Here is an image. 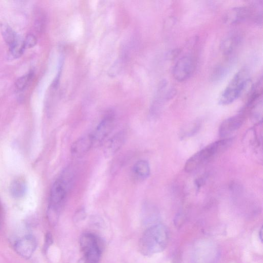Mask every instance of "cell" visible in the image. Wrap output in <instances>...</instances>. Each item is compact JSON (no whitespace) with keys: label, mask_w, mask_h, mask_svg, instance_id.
Listing matches in <instances>:
<instances>
[{"label":"cell","mask_w":263,"mask_h":263,"mask_svg":"<svg viewBox=\"0 0 263 263\" xmlns=\"http://www.w3.org/2000/svg\"><path fill=\"white\" fill-rule=\"evenodd\" d=\"M217 247L210 241H201L197 244L194 254L195 263H217L219 258Z\"/></svg>","instance_id":"obj_6"},{"label":"cell","mask_w":263,"mask_h":263,"mask_svg":"<svg viewBox=\"0 0 263 263\" xmlns=\"http://www.w3.org/2000/svg\"><path fill=\"white\" fill-rule=\"evenodd\" d=\"M85 217V213L84 209H80L77 211L74 216V219L76 221H78L83 219Z\"/></svg>","instance_id":"obj_23"},{"label":"cell","mask_w":263,"mask_h":263,"mask_svg":"<svg viewBox=\"0 0 263 263\" xmlns=\"http://www.w3.org/2000/svg\"><path fill=\"white\" fill-rule=\"evenodd\" d=\"M231 138H224L211 143L200 150L186 162L184 170L191 172L199 168L213 157L227 149L231 144Z\"/></svg>","instance_id":"obj_2"},{"label":"cell","mask_w":263,"mask_h":263,"mask_svg":"<svg viewBox=\"0 0 263 263\" xmlns=\"http://www.w3.org/2000/svg\"><path fill=\"white\" fill-rule=\"evenodd\" d=\"M93 145L91 134L85 135L76 140L71 145V154L80 157L86 153Z\"/></svg>","instance_id":"obj_12"},{"label":"cell","mask_w":263,"mask_h":263,"mask_svg":"<svg viewBox=\"0 0 263 263\" xmlns=\"http://www.w3.org/2000/svg\"><path fill=\"white\" fill-rule=\"evenodd\" d=\"M133 172L138 179L147 178L150 174V167L148 163L144 160L137 161L133 166Z\"/></svg>","instance_id":"obj_15"},{"label":"cell","mask_w":263,"mask_h":263,"mask_svg":"<svg viewBox=\"0 0 263 263\" xmlns=\"http://www.w3.org/2000/svg\"><path fill=\"white\" fill-rule=\"evenodd\" d=\"M1 31L4 40L9 47L15 42L18 37L12 29L8 25L2 24Z\"/></svg>","instance_id":"obj_17"},{"label":"cell","mask_w":263,"mask_h":263,"mask_svg":"<svg viewBox=\"0 0 263 263\" xmlns=\"http://www.w3.org/2000/svg\"><path fill=\"white\" fill-rule=\"evenodd\" d=\"M259 234L260 235V238L261 239H262V234H262V229H261L260 232H259Z\"/></svg>","instance_id":"obj_24"},{"label":"cell","mask_w":263,"mask_h":263,"mask_svg":"<svg viewBox=\"0 0 263 263\" xmlns=\"http://www.w3.org/2000/svg\"><path fill=\"white\" fill-rule=\"evenodd\" d=\"M245 119V115L241 112L225 119L219 128L220 137L223 139L228 138L231 134L241 127Z\"/></svg>","instance_id":"obj_10"},{"label":"cell","mask_w":263,"mask_h":263,"mask_svg":"<svg viewBox=\"0 0 263 263\" xmlns=\"http://www.w3.org/2000/svg\"><path fill=\"white\" fill-rule=\"evenodd\" d=\"M9 48L11 55L15 58L20 57L25 49L24 41L18 36L15 42Z\"/></svg>","instance_id":"obj_18"},{"label":"cell","mask_w":263,"mask_h":263,"mask_svg":"<svg viewBox=\"0 0 263 263\" xmlns=\"http://www.w3.org/2000/svg\"><path fill=\"white\" fill-rule=\"evenodd\" d=\"M37 40L34 35L31 34H28L24 41L25 48H31L34 46Z\"/></svg>","instance_id":"obj_21"},{"label":"cell","mask_w":263,"mask_h":263,"mask_svg":"<svg viewBox=\"0 0 263 263\" xmlns=\"http://www.w3.org/2000/svg\"><path fill=\"white\" fill-rule=\"evenodd\" d=\"M125 139V132L121 131L117 133L106 143L104 149V154L107 157L114 155L121 147Z\"/></svg>","instance_id":"obj_13"},{"label":"cell","mask_w":263,"mask_h":263,"mask_svg":"<svg viewBox=\"0 0 263 263\" xmlns=\"http://www.w3.org/2000/svg\"><path fill=\"white\" fill-rule=\"evenodd\" d=\"M195 68L194 61L190 55H184L175 63L173 68V75L175 80L183 82L192 74Z\"/></svg>","instance_id":"obj_7"},{"label":"cell","mask_w":263,"mask_h":263,"mask_svg":"<svg viewBox=\"0 0 263 263\" xmlns=\"http://www.w3.org/2000/svg\"><path fill=\"white\" fill-rule=\"evenodd\" d=\"M114 116L112 113L108 114L97 126L91 134L93 145L101 143L108 136L113 129Z\"/></svg>","instance_id":"obj_8"},{"label":"cell","mask_w":263,"mask_h":263,"mask_svg":"<svg viewBox=\"0 0 263 263\" xmlns=\"http://www.w3.org/2000/svg\"><path fill=\"white\" fill-rule=\"evenodd\" d=\"M33 72H30L18 78L15 83L16 87L20 90L23 89L32 77Z\"/></svg>","instance_id":"obj_19"},{"label":"cell","mask_w":263,"mask_h":263,"mask_svg":"<svg viewBox=\"0 0 263 263\" xmlns=\"http://www.w3.org/2000/svg\"><path fill=\"white\" fill-rule=\"evenodd\" d=\"M83 256L78 263H98L102 253V245L99 238L91 233L83 234L80 239Z\"/></svg>","instance_id":"obj_5"},{"label":"cell","mask_w":263,"mask_h":263,"mask_svg":"<svg viewBox=\"0 0 263 263\" xmlns=\"http://www.w3.org/2000/svg\"><path fill=\"white\" fill-rule=\"evenodd\" d=\"M26 187L25 180L21 178H18L14 180L11 183L10 190L12 196L18 198L25 195Z\"/></svg>","instance_id":"obj_16"},{"label":"cell","mask_w":263,"mask_h":263,"mask_svg":"<svg viewBox=\"0 0 263 263\" xmlns=\"http://www.w3.org/2000/svg\"><path fill=\"white\" fill-rule=\"evenodd\" d=\"M168 233L163 224H154L143 233L139 242L140 252L146 256H151L163 251L166 247Z\"/></svg>","instance_id":"obj_1"},{"label":"cell","mask_w":263,"mask_h":263,"mask_svg":"<svg viewBox=\"0 0 263 263\" xmlns=\"http://www.w3.org/2000/svg\"><path fill=\"white\" fill-rule=\"evenodd\" d=\"M239 40V36L236 34L228 35L221 43L220 50L221 52L224 55H230L238 46Z\"/></svg>","instance_id":"obj_14"},{"label":"cell","mask_w":263,"mask_h":263,"mask_svg":"<svg viewBox=\"0 0 263 263\" xmlns=\"http://www.w3.org/2000/svg\"><path fill=\"white\" fill-rule=\"evenodd\" d=\"M36 247V240L32 235H27L21 237L14 245L16 253L26 259L29 258L33 255Z\"/></svg>","instance_id":"obj_9"},{"label":"cell","mask_w":263,"mask_h":263,"mask_svg":"<svg viewBox=\"0 0 263 263\" xmlns=\"http://www.w3.org/2000/svg\"><path fill=\"white\" fill-rule=\"evenodd\" d=\"M53 242V238L52 235L50 233H47L45 236V245H44V249L45 251L46 250L48 247Z\"/></svg>","instance_id":"obj_22"},{"label":"cell","mask_w":263,"mask_h":263,"mask_svg":"<svg viewBox=\"0 0 263 263\" xmlns=\"http://www.w3.org/2000/svg\"><path fill=\"white\" fill-rule=\"evenodd\" d=\"M249 73L246 69L238 71L232 79L228 86L221 94L219 103L221 105L232 103L246 90L250 83Z\"/></svg>","instance_id":"obj_4"},{"label":"cell","mask_w":263,"mask_h":263,"mask_svg":"<svg viewBox=\"0 0 263 263\" xmlns=\"http://www.w3.org/2000/svg\"><path fill=\"white\" fill-rule=\"evenodd\" d=\"M227 68L224 66L220 65L215 68L212 73V79L213 81H218L221 79L226 74Z\"/></svg>","instance_id":"obj_20"},{"label":"cell","mask_w":263,"mask_h":263,"mask_svg":"<svg viewBox=\"0 0 263 263\" xmlns=\"http://www.w3.org/2000/svg\"><path fill=\"white\" fill-rule=\"evenodd\" d=\"M250 17V8L247 7H236L231 8L224 14L223 22L228 25L241 23Z\"/></svg>","instance_id":"obj_11"},{"label":"cell","mask_w":263,"mask_h":263,"mask_svg":"<svg viewBox=\"0 0 263 263\" xmlns=\"http://www.w3.org/2000/svg\"><path fill=\"white\" fill-rule=\"evenodd\" d=\"M69 178L64 174L58 178L51 187L48 215L52 222L56 221L59 210L65 200L70 182Z\"/></svg>","instance_id":"obj_3"}]
</instances>
